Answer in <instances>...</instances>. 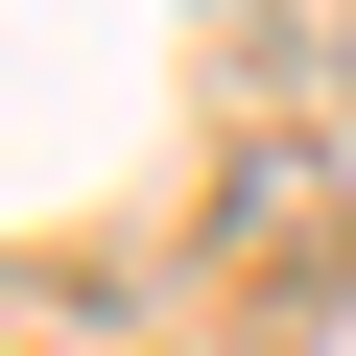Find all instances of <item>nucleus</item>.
Instances as JSON below:
<instances>
[{
	"label": "nucleus",
	"instance_id": "1",
	"mask_svg": "<svg viewBox=\"0 0 356 356\" xmlns=\"http://www.w3.org/2000/svg\"><path fill=\"white\" fill-rule=\"evenodd\" d=\"M332 72H356V0H332Z\"/></svg>",
	"mask_w": 356,
	"mask_h": 356
}]
</instances>
